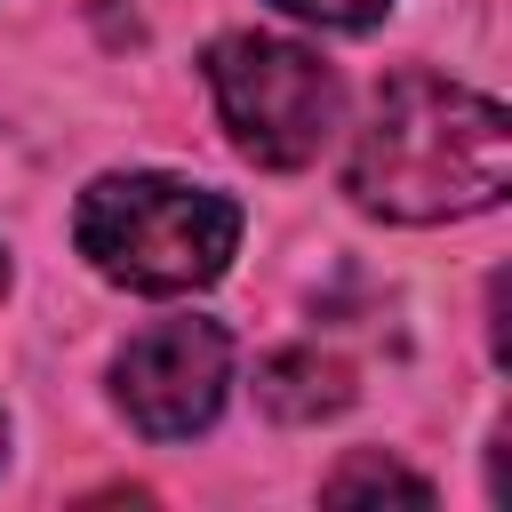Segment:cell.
Returning <instances> with one entry per match:
<instances>
[{
	"instance_id": "obj_4",
	"label": "cell",
	"mask_w": 512,
	"mask_h": 512,
	"mask_svg": "<svg viewBox=\"0 0 512 512\" xmlns=\"http://www.w3.org/2000/svg\"><path fill=\"white\" fill-rule=\"evenodd\" d=\"M232 384V336L216 320H152L112 352V400L144 440H192Z\"/></svg>"
},
{
	"instance_id": "obj_6",
	"label": "cell",
	"mask_w": 512,
	"mask_h": 512,
	"mask_svg": "<svg viewBox=\"0 0 512 512\" xmlns=\"http://www.w3.org/2000/svg\"><path fill=\"white\" fill-rule=\"evenodd\" d=\"M320 496H328V504H352V496H400V504H432V488H424L416 472H400L392 456H368V448H360V456H344V464L320 480Z\"/></svg>"
},
{
	"instance_id": "obj_9",
	"label": "cell",
	"mask_w": 512,
	"mask_h": 512,
	"mask_svg": "<svg viewBox=\"0 0 512 512\" xmlns=\"http://www.w3.org/2000/svg\"><path fill=\"white\" fill-rule=\"evenodd\" d=\"M0 448H8V416H0Z\"/></svg>"
},
{
	"instance_id": "obj_7",
	"label": "cell",
	"mask_w": 512,
	"mask_h": 512,
	"mask_svg": "<svg viewBox=\"0 0 512 512\" xmlns=\"http://www.w3.org/2000/svg\"><path fill=\"white\" fill-rule=\"evenodd\" d=\"M272 8H288L304 24H328V32H368V24L392 16V0H272Z\"/></svg>"
},
{
	"instance_id": "obj_3",
	"label": "cell",
	"mask_w": 512,
	"mask_h": 512,
	"mask_svg": "<svg viewBox=\"0 0 512 512\" xmlns=\"http://www.w3.org/2000/svg\"><path fill=\"white\" fill-rule=\"evenodd\" d=\"M208 96L224 136L256 160V168H304L320 160V144L344 128V80L280 32H224L208 40Z\"/></svg>"
},
{
	"instance_id": "obj_1",
	"label": "cell",
	"mask_w": 512,
	"mask_h": 512,
	"mask_svg": "<svg viewBox=\"0 0 512 512\" xmlns=\"http://www.w3.org/2000/svg\"><path fill=\"white\" fill-rule=\"evenodd\" d=\"M512 184V120L496 96L440 72H392L344 152L352 208L384 224H456L496 208Z\"/></svg>"
},
{
	"instance_id": "obj_2",
	"label": "cell",
	"mask_w": 512,
	"mask_h": 512,
	"mask_svg": "<svg viewBox=\"0 0 512 512\" xmlns=\"http://www.w3.org/2000/svg\"><path fill=\"white\" fill-rule=\"evenodd\" d=\"M80 256L136 296H192L208 288L232 248H240V200L192 176H152V168H112L80 192L72 208Z\"/></svg>"
},
{
	"instance_id": "obj_5",
	"label": "cell",
	"mask_w": 512,
	"mask_h": 512,
	"mask_svg": "<svg viewBox=\"0 0 512 512\" xmlns=\"http://www.w3.org/2000/svg\"><path fill=\"white\" fill-rule=\"evenodd\" d=\"M256 400H264V416H280V424H320V416H336V408L352 400V368L328 360L320 344H288V352H272V360L256 368Z\"/></svg>"
},
{
	"instance_id": "obj_8",
	"label": "cell",
	"mask_w": 512,
	"mask_h": 512,
	"mask_svg": "<svg viewBox=\"0 0 512 512\" xmlns=\"http://www.w3.org/2000/svg\"><path fill=\"white\" fill-rule=\"evenodd\" d=\"M0 296H8V248H0Z\"/></svg>"
}]
</instances>
